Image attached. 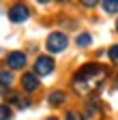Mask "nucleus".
Here are the masks:
<instances>
[{"instance_id": "1", "label": "nucleus", "mask_w": 118, "mask_h": 120, "mask_svg": "<svg viewBox=\"0 0 118 120\" xmlns=\"http://www.w3.org/2000/svg\"><path fill=\"white\" fill-rule=\"evenodd\" d=\"M105 79V69L99 64H86L82 67L75 77H73V88L80 94H90L92 90H97L101 86V82Z\"/></svg>"}, {"instance_id": "2", "label": "nucleus", "mask_w": 118, "mask_h": 120, "mask_svg": "<svg viewBox=\"0 0 118 120\" xmlns=\"http://www.w3.org/2000/svg\"><path fill=\"white\" fill-rule=\"evenodd\" d=\"M67 37L62 34V32H52L49 37H47V43H45V47L52 52V54H58V52H65L67 49Z\"/></svg>"}, {"instance_id": "3", "label": "nucleus", "mask_w": 118, "mask_h": 120, "mask_svg": "<svg viewBox=\"0 0 118 120\" xmlns=\"http://www.w3.org/2000/svg\"><path fill=\"white\" fill-rule=\"evenodd\" d=\"M34 71H37L39 75H49V73L54 71V60H52L49 56H41L37 62H34Z\"/></svg>"}, {"instance_id": "4", "label": "nucleus", "mask_w": 118, "mask_h": 120, "mask_svg": "<svg viewBox=\"0 0 118 120\" xmlns=\"http://www.w3.org/2000/svg\"><path fill=\"white\" fill-rule=\"evenodd\" d=\"M28 9L24 7V4H15L11 11H9V19L13 22V24H19V22H26L28 19Z\"/></svg>"}, {"instance_id": "5", "label": "nucleus", "mask_w": 118, "mask_h": 120, "mask_svg": "<svg viewBox=\"0 0 118 120\" xmlns=\"http://www.w3.org/2000/svg\"><path fill=\"white\" fill-rule=\"evenodd\" d=\"M7 62H9L11 69H24V64H26V54L24 52H11L7 56Z\"/></svg>"}, {"instance_id": "6", "label": "nucleus", "mask_w": 118, "mask_h": 120, "mask_svg": "<svg viewBox=\"0 0 118 120\" xmlns=\"http://www.w3.org/2000/svg\"><path fill=\"white\" fill-rule=\"evenodd\" d=\"M22 86H24L26 92H32V90L39 88V77H37L34 73H26L24 77H22Z\"/></svg>"}, {"instance_id": "7", "label": "nucleus", "mask_w": 118, "mask_h": 120, "mask_svg": "<svg viewBox=\"0 0 118 120\" xmlns=\"http://www.w3.org/2000/svg\"><path fill=\"white\" fill-rule=\"evenodd\" d=\"M65 101V92H60V90H56V92L49 94V105H60Z\"/></svg>"}, {"instance_id": "8", "label": "nucleus", "mask_w": 118, "mask_h": 120, "mask_svg": "<svg viewBox=\"0 0 118 120\" xmlns=\"http://www.w3.org/2000/svg\"><path fill=\"white\" fill-rule=\"evenodd\" d=\"M13 84V75L7 71H0V86H11Z\"/></svg>"}, {"instance_id": "9", "label": "nucleus", "mask_w": 118, "mask_h": 120, "mask_svg": "<svg viewBox=\"0 0 118 120\" xmlns=\"http://www.w3.org/2000/svg\"><path fill=\"white\" fill-rule=\"evenodd\" d=\"M103 9L107 13H116L118 11V0H105V2H103Z\"/></svg>"}, {"instance_id": "10", "label": "nucleus", "mask_w": 118, "mask_h": 120, "mask_svg": "<svg viewBox=\"0 0 118 120\" xmlns=\"http://www.w3.org/2000/svg\"><path fill=\"white\" fill-rule=\"evenodd\" d=\"M90 41H92L90 34H80V37H77V45H80V47H88Z\"/></svg>"}, {"instance_id": "11", "label": "nucleus", "mask_w": 118, "mask_h": 120, "mask_svg": "<svg viewBox=\"0 0 118 120\" xmlns=\"http://www.w3.org/2000/svg\"><path fill=\"white\" fill-rule=\"evenodd\" d=\"M11 107H7V105H0V120H11Z\"/></svg>"}, {"instance_id": "12", "label": "nucleus", "mask_w": 118, "mask_h": 120, "mask_svg": "<svg viewBox=\"0 0 118 120\" xmlns=\"http://www.w3.org/2000/svg\"><path fill=\"white\" fill-rule=\"evenodd\" d=\"M107 54H110V60H114V62H118V45H112Z\"/></svg>"}, {"instance_id": "13", "label": "nucleus", "mask_w": 118, "mask_h": 120, "mask_svg": "<svg viewBox=\"0 0 118 120\" xmlns=\"http://www.w3.org/2000/svg\"><path fill=\"white\" fill-rule=\"evenodd\" d=\"M65 120H82V116H80L77 112H67V116H65Z\"/></svg>"}, {"instance_id": "14", "label": "nucleus", "mask_w": 118, "mask_h": 120, "mask_svg": "<svg viewBox=\"0 0 118 120\" xmlns=\"http://www.w3.org/2000/svg\"><path fill=\"white\" fill-rule=\"evenodd\" d=\"M97 2H95V0H86V2H84V7H95Z\"/></svg>"}, {"instance_id": "15", "label": "nucleus", "mask_w": 118, "mask_h": 120, "mask_svg": "<svg viewBox=\"0 0 118 120\" xmlns=\"http://www.w3.org/2000/svg\"><path fill=\"white\" fill-rule=\"evenodd\" d=\"M116 30H118V22H116Z\"/></svg>"}, {"instance_id": "16", "label": "nucleus", "mask_w": 118, "mask_h": 120, "mask_svg": "<svg viewBox=\"0 0 118 120\" xmlns=\"http://www.w3.org/2000/svg\"><path fill=\"white\" fill-rule=\"evenodd\" d=\"M49 120H54V118H49Z\"/></svg>"}]
</instances>
